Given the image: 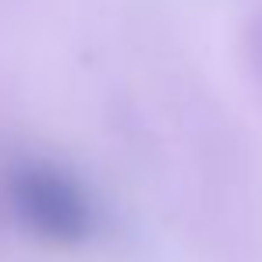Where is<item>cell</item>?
<instances>
[{
  "label": "cell",
  "instance_id": "obj_1",
  "mask_svg": "<svg viewBox=\"0 0 262 262\" xmlns=\"http://www.w3.org/2000/svg\"><path fill=\"white\" fill-rule=\"evenodd\" d=\"M7 195H11L14 216L39 241L60 245V248L82 245L96 227L92 202L82 191V184L50 163L14 167L7 181Z\"/></svg>",
  "mask_w": 262,
  "mask_h": 262
}]
</instances>
